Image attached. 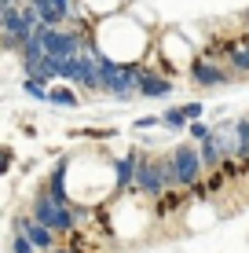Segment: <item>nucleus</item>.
<instances>
[{
  "instance_id": "nucleus-1",
  "label": "nucleus",
  "mask_w": 249,
  "mask_h": 253,
  "mask_svg": "<svg viewBox=\"0 0 249 253\" xmlns=\"http://www.w3.org/2000/svg\"><path fill=\"white\" fill-rule=\"evenodd\" d=\"M92 48L110 55L114 63H147L154 51V33L136 19H128L125 11L96 19L92 26Z\"/></svg>"
},
{
  "instance_id": "nucleus-2",
  "label": "nucleus",
  "mask_w": 249,
  "mask_h": 253,
  "mask_svg": "<svg viewBox=\"0 0 249 253\" xmlns=\"http://www.w3.org/2000/svg\"><path fill=\"white\" fill-rule=\"evenodd\" d=\"M30 216H33V220H40L44 228H51L59 239H70V235L81 231V224L92 216V206H81V202L63 206V202H55L44 187H37V191H33V198H30Z\"/></svg>"
},
{
  "instance_id": "nucleus-3",
  "label": "nucleus",
  "mask_w": 249,
  "mask_h": 253,
  "mask_svg": "<svg viewBox=\"0 0 249 253\" xmlns=\"http://www.w3.org/2000/svg\"><path fill=\"white\" fill-rule=\"evenodd\" d=\"M176 187V169H173V162H169V154L161 151V154H150V151H143L140 154V165H136V180H132V191L128 195H136V198H147V202H158L165 191H173Z\"/></svg>"
},
{
  "instance_id": "nucleus-4",
  "label": "nucleus",
  "mask_w": 249,
  "mask_h": 253,
  "mask_svg": "<svg viewBox=\"0 0 249 253\" xmlns=\"http://www.w3.org/2000/svg\"><path fill=\"white\" fill-rule=\"evenodd\" d=\"M154 51H158V55H154V66H158L161 74H169V77H187V66L198 55V48L183 37V30L158 33V37H154Z\"/></svg>"
},
{
  "instance_id": "nucleus-5",
  "label": "nucleus",
  "mask_w": 249,
  "mask_h": 253,
  "mask_svg": "<svg viewBox=\"0 0 249 253\" xmlns=\"http://www.w3.org/2000/svg\"><path fill=\"white\" fill-rule=\"evenodd\" d=\"M92 55H96V63H99L103 95L114 99V103H132L136 99V74H140L143 63H114L110 55H103L96 48H92Z\"/></svg>"
},
{
  "instance_id": "nucleus-6",
  "label": "nucleus",
  "mask_w": 249,
  "mask_h": 253,
  "mask_svg": "<svg viewBox=\"0 0 249 253\" xmlns=\"http://www.w3.org/2000/svg\"><path fill=\"white\" fill-rule=\"evenodd\" d=\"M165 154H169V162H173V169H176V187L179 191H191L194 184H202V180H205V165H202L198 143L179 139V143H173Z\"/></svg>"
},
{
  "instance_id": "nucleus-7",
  "label": "nucleus",
  "mask_w": 249,
  "mask_h": 253,
  "mask_svg": "<svg viewBox=\"0 0 249 253\" xmlns=\"http://www.w3.org/2000/svg\"><path fill=\"white\" fill-rule=\"evenodd\" d=\"M187 81L194 84V88H202V92H209V88H224V84L235 81V74L220 63V59H209V55H194V63L187 66Z\"/></svg>"
},
{
  "instance_id": "nucleus-8",
  "label": "nucleus",
  "mask_w": 249,
  "mask_h": 253,
  "mask_svg": "<svg viewBox=\"0 0 249 253\" xmlns=\"http://www.w3.org/2000/svg\"><path fill=\"white\" fill-rule=\"evenodd\" d=\"M176 92V77L161 74L154 63H143L136 74V99H173Z\"/></svg>"
},
{
  "instance_id": "nucleus-9",
  "label": "nucleus",
  "mask_w": 249,
  "mask_h": 253,
  "mask_svg": "<svg viewBox=\"0 0 249 253\" xmlns=\"http://www.w3.org/2000/svg\"><path fill=\"white\" fill-rule=\"evenodd\" d=\"M202 55H209V59H220L235 77H249V44L242 37H235V41H220V44H209V48H202Z\"/></svg>"
},
{
  "instance_id": "nucleus-10",
  "label": "nucleus",
  "mask_w": 249,
  "mask_h": 253,
  "mask_svg": "<svg viewBox=\"0 0 249 253\" xmlns=\"http://www.w3.org/2000/svg\"><path fill=\"white\" fill-rule=\"evenodd\" d=\"M140 154H143V147H140V143H132L125 154H110V169H114V198H121V195H128V191H132Z\"/></svg>"
},
{
  "instance_id": "nucleus-11",
  "label": "nucleus",
  "mask_w": 249,
  "mask_h": 253,
  "mask_svg": "<svg viewBox=\"0 0 249 253\" xmlns=\"http://www.w3.org/2000/svg\"><path fill=\"white\" fill-rule=\"evenodd\" d=\"M11 231H22L26 239L33 242V250H37V253H51V250L59 246V235L51 231V228H44L40 220H33L30 213H19V216H15V220H11Z\"/></svg>"
},
{
  "instance_id": "nucleus-12",
  "label": "nucleus",
  "mask_w": 249,
  "mask_h": 253,
  "mask_svg": "<svg viewBox=\"0 0 249 253\" xmlns=\"http://www.w3.org/2000/svg\"><path fill=\"white\" fill-rule=\"evenodd\" d=\"M48 103H51V107H70V110H77V107H81V92H77L73 84H66V81H55L48 88Z\"/></svg>"
},
{
  "instance_id": "nucleus-13",
  "label": "nucleus",
  "mask_w": 249,
  "mask_h": 253,
  "mask_svg": "<svg viewBox=\"0 0 249 253\" xmlns=\"http://www.w3.org/2000/svg\"><path fill=\"white\" fill-rule=\"evenodd\" d=\"M33 11H37V19H40V26H51V30H59V26H66V15L59 11L51 0H37L33 4Z\"/></svg>"
},
{
  "instance_id": "nucleus-14",
  "label": "nucleus",
  "mask_w": 249,
  "mask_h": 253,
  "mask_svg": "<svg viewBox=\"0 0 249 253\" xmlns=\"http://www.w3.org/2000/svg\"><path fill=\"white\" fill-rule=\"evenodd\" d=\"M158 121H161V128H165V132H187V118H183V110H179V107L161 110Z\"/></svg>"
},
{
  "instance_id": "nucleus-15",
  "label": "nucleus",
  "mask_w": 249,
  "mask_h": 253,
  "mask_svg": "<svg viewBox=\"0 0 249 253\" xmlns=\"http://www.w3.org/2000/svg\"><path fill=\"white\" fill-rule=\"evenodd\" d=\"M183 136L191 139V143H202V139H209V136H213V125H209V121H191Z\"/></svg>"
},
{
  "instance_id": "nucleus-16",
  "label": "nucleus",
  "mask_w": 249,
  "mask_h": 253,
  "mask_svg": "<svg viewBox=\"0 0 249 253\" xmlns=\"http://www.w3.org/2000/svg\"><path fill=\"white\" fill-rule=\"evenodd\" d=\"M22 92L30 95V99H37V103H48V84H40V81H30V77H22Z\"/></svg>"
},
{
  "instance_id": "nucleus-17",
  "label": "nucleus",
  "mask_w": 249,
  "mask_h": 253,
  "mask_svg": "<svg viewBox=\"0 0 249 253\" xmlns=\"http://www.w3.org/2000/svg\"><path fill=\"white\" fill-rule=\"evenodd\" d=\"M183 118H187V125H191V121H202V114H205V103L202 99H191V103H183Z\"/></svg>"
},
{
  "instance_id": "nucleus-18",
  "label": "nucleus",
  "mask_w": 249,
  "mask_h": 253,
  "mask_svg": "<svg viewBox=\"0 0 249 253\" xmlns=\"http://www.w3.org/2000/svg\"><path fill=\"white\" fill-rule=\"evenodd\" d=\"M11 253H37V250H33V242L22 231H11Z\"/></svg>"
},
{
  "instance_id": "nucleus-19",
  "label": "nucleus",
  "mask_w": 249,
  "mask_h": 253,
  "mask_svg": "<svg viewBox=\"0 0 249 253\" xmlns=\"http://www.w3.org/2000/svg\"><path fill=\"white\" fill-rule=\"evenodd\" d=\"M11 165H15V151L7 143H0V176H7L11 172Z\"/></svg>"
},
{
  "instance_id": "nucleus-20",
  "label": "nucleus",
  "mask_w": 249,
  "mask_h": 253,
  "mask_svg": "<svg viewBox=\"0 0 249 253\" xmlns=\"http://www.w3.org/2000/svg\"><path fill=\"white\" fill-rule=\"evenodd\" d=\"M158 125H161L158 114H147V118H136V121H132V128H136V132H147V128H158Z\"/></svg>"
},
{
  "instance_id": "nucleus-21",
  "label": "nucleus",
  "mask_w": 249,
  "mask_h": 253,
  "mask_svg": "<svg viewBox=\"0 0 249 253\" xmlns=\"http://www.w3.org/2000/svg\"><path fill=\"white\" fill-rule=\"evenodd\" d=\"M51 253H81V250H77V246H55Z\"/></svg>"
},
{
  "instance_id": "nucleus-22",
  "label": "nucleus",
  "mask_w": 249,
  "mask_h": 253,
  "mask_svg": "<svg viewBox=\"0 0 249 253\" xmlns=\"http://www.w3.org/2000/svg\"><path fill=\"white\" fill-rule=\"evenodd\" d=\"M4 11H7V7H4V4H0V26H4Z\"/></svg>"
},
{
  "instance_id": "nucleus-23",
  "label": "nucleus",
  "mask_w": 249,
  "mask_h": 253,
  "mask_svg": "<svg viewBox=\"0 0 249 253\" xmlns=\"http://www.w3.org/2000/svg\"><path fill=\"white\" fill-rule=\"evenodd\" d=\"M246 118H249V114H246Z\"/></svg>"
}]
</instances>
